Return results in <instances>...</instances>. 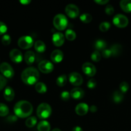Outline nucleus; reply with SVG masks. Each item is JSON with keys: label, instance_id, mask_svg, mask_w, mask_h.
<instances>
[{"label": "nucleus", "instance_id": "obj_26", "mask_svg": "<svg viewBox=\"0 0 131 131\" xmlns=\"http://www.w3.org/2000/svg\"><path fill=\"white\" fill-rule=\"evenodd\" d=\"M67 83V76L65 74H62V75H60L58 77V78L56 80V83L59 86H64L66 85Z\"/></svg>", "mask_w": 131, "mask_h": 131}, {"label": "nucleus", "instance_id": "obj_32", "mask_svg": "<svg viewBox=\"0 0 131 131\" xmlns=\"http://www.w3.org/2000/svg\"><path fill=\"white\" fill-rule=\"evenodd\" d=\"M91 59L95 62H98L101 60V54L98 51H94L91 55Z\"/></svg>", "mask_w": 131, "mask_h": 131}, {"label": "nucleus", "instance_id": "obj_27", "mask_svg": "<svg viewBox=\"0 0 131 131\" xmlns=\"http://www.w3.org/2000/svg\"><path fill=\"white\" fill-rule=\"evenodd\" d=\"M37 122V120L36 118V117L35 116H31L27 118V120H26L25 124L26 125V127H28V128H32L35 125H36Z\"/></svg>", "mask_w": 131, "mask_h": 131}, {"label": "nucleus", "instance_id": "obj_44", "mask_svg": "<svg viewBox=\"0 0 131 131\" xmlns=\"http://www.w3.org/2000/svg\"><path fill=\"white\" fill-rule=\"evenodd\" d=\"M30 2H31L30 0H21L20 1L21 3L24 5H28L29 3H30Z\"/></svg>", "mask_w": 131, "mask_h": 131}, {"label": "nucleus", "instance_id": "obj_2", "mask_svg": "<svg viewBox=\"0 0 131 131\" xmlns=\"http://www.w3.org/2000/svg\"><path fill=\"white\" fill-rule=\"evenodd\" d=\"M40 74L38 70L33 67H28L24 69L21 74V79L24 84L33 85L38 82Z\"/></svg>", "mask_w": 131, "mask_h": 131}, {"label": "nucleus", "instance_id": "obj_38", "mask_svg": "<svg viewBox=\"0 0 131 131\" xmlns=\"http://www.w3.org/2000/svg\"><path fill=\"white\" fill-rule=\"evenodd\" d=\"M105 13H106V14L109 15H113V13H114V8H113V6H112L111 5H107L106 7H105Z\"/></svg>", "mask_w": 131, "mask_h": 131}, {"label": "nucleus", "instance_id": "obj_35", "mask_svg": "<svg viewBox=\"0 0 131 131\" xmlns=\"http://www.w3.org/2000/svg\"><path fill=\"white\" fill-rule=\"evenodd\" d=\"M60 98L64 101H67L70 99V93L68 91H64L60 93Z\"/></svg>", "mask_w": 131, "mask_h": 131}, {"label": "nucleus", "instance_id": "obj_4", "mask_svg": "<svg viewBox=\"0 0 131 131\" xmlns=\"http://www.w3.org/2000/svg\"><path fill=\"white\" fill-rule=\"evenodd\" d=\"M51 114V107L48 104L42 103L37 109V115L39 118H48Z\"/></svg>", "mask_w": 131, "mask_h": 131}, {"label": "nucleus", "instance_id": "obj_9", "mask_svg": "<svg viewBox=\"0 0 131 131\" xmlns=\"http://www.w3.org/2000/svg\"><path fill=\"white\" fill-rule=\"evenodd\" d=\"M66 15L70 18H75L79 15V8L74 4H69L65 8Z\"/></svg>", "mask_w": 131, "mask_h": 131}, {"label": "nucleus", "instance_id": "obj_33", "mask_svg": "<svg viewBox=\"0 0 131 131\" xmlns=\"http://www.w3.org/2000/svg\"><path fill=\"white\" fill-rule=\"evenodd\" d=\"M129 88V85L125 81H123L119 84V90L122 93H125Z\"/></svg>", "mask_w": 131, "mask_h": 131}, {"label": "nucleus", "instance_id": "obj_23", "mask_svg": "<svg viewBox=\"0 0 131 131\" xmlns=\"http://www.w3.org/2000/svg\"><path fill=\"white\" fill-rule=\"evenodd\" d=\"M34 48L37 52L42 53L46 51V45L42 41L37 40L35 42Z\"/></svg>", "mask_w": 131, "mask_h": 131}, {"label": "nucleus", "instance_id": "obj_37", "mask_svg": "<svg viewBox=\"0 0 131 131\" xmlns=\"http://www.w3.org/2000/svg\"><path fill=\"white\" fill-rule=\"evenodd\" d=\"M101 55H102L103 57L105 58H109L110 56H112V53L110 49H105L104 51H102Z\"/></svg>", "mask_w": 131, "mask_h": 131}, {"label": "nucleus", "instance_id": "obj_8", "mask_svg": "<svg viewBox=\"0 0 131 131\" xmlns=\"http://www.w3.org/2000/svg\"><path fill=\"white\" fill-rule=\"evenodd\" d=\"M38 69L42 73L49 74L53 70L54 66L52 63L48 60H42L38 64Z\"/></svg>", "mask_w": 131, "mask_h": 131}, {"label": "nucleus", "instance_id": "obj_31", "mask_svg": "<svg viewBox=\"0 0 131 131\" xmlns=\"http://www.w3.org/2000/svg\"><path fill=\"white\" fill-rule=\"evenodd\" d=\"M110 27V24L109 22H103L99 26L100 30L102 32H106L109 30Z\"/></svg>", "mask_w": 131, "mask_h": 131}, {"label": "nucleus", "instance_id": "obj_46", "mask_svg": "<svg viewBox=\"0 0 131 131\" xmlns=\"http://www.w3.org/2000/svg\"><path fill=\"white\" fill-rule=\"evenodd\" d=\"M52 131H61V130H60L59 129H58V128H55V129H54Z\"/></svg>", "mask_w": 131, "mask_h": 131}, {"label": "nucleus", "instance_id": "obj_28", "mask_svg": "<svg viewBox=\"0 0 131 131\" xmlns=\"http://www.w3.org/2000/svg\"><path fill=\"white\" fill-rule=\"evenodd\" d=\"M65 36L67 40H68L69 41H73L76 38L77 35H76V33L74 31L69 29L68 30H66V31Z\"/></svg>", "mask_w": 131, "mask_h": 131}, {"label": "nucleus", "instance_id": "obj_42", "mask_svg": "<svg viewBox=\"0 0 131 131\" xmlns=\"http://www.w3.org/2000/svg\"><path fill=\"white\" fill-rule=\"evenodd\" d=\"M95 2L99 5H105L109 3V0H95Z\"/></svg>", "mask_w": 131, "mask_h": 131}, {"label": "nucleus", "instance_id": "obj_12", "mask_svg": "<svg viewBox=\"0 0 131 131\" xmlns=\"http://www.w3.org/2000/svg\"><path fill=\"white\" fill-rule=\"evenodd\" d=\"M9 56L10 58L13 62L16 63H19L23 61V54L22 52L19 51V49H14L11 50L9 54Z\"/></svg>", "mask_w": 131, "mask_h": 131}, {"label": "nucleus", "instance_id": "obj_19", "mask_svg": "<svg viewBox=\"0 0 131 131\" xmlns=\"http://www.w3.org/2000/svg\"><path fill=\"white\" fill-rule=\"evenodd\" d=\"M110 50L111 51L112 56H114V57H116V56H119L121 54L123 49H122V46L120 44L115 43L110 47Z\"/></svg>", "mask_w": 131, "mask_h": 131}, {"label": "nucleus", "instance_id": "obj_17", "mask_svg": "<svg viewBox=\"0 0 131 131\" xmlns=\"http://www.w3.org/2000/svg\"><path fill=\"white\" fill-rule=\"evenodd\" d=\"M4 98L7 101H12L15 97V92L10 86H7L5 88L3 93Z\"/></svg>", "mask_w": 131, "mask_h": 131}, {"label": "nucleus", "instance_id": "obj_20", "mask_svg": "<svg viewBox=\"0 0 131 131\" xmlns=\"http://www.w3.org/2000/svg\"><path fill=\"white\" fill-rule=\"evenodd\" d=\"M120 7L125 12H131V1L130 0H121L119 3Z\"/></svg>", "mask_w": 131, "mask_h": 131}, {"label": "nucleus", "instance_id": "obj_36", "mask_svg": "<svg viewBox=\"0 0 131 131\" xmlns=\"http://www.w3.org/2000/svg\"><path fill=\"white\" fill-rule=\"evenodd\" d=\"M6 83H7V80H6V78L3 75H0V91L2 90L4 87H5V86L6 85Z\"/></svg>", "mask_w": 131, "mask_h": 131}, {"label": "nucleus", "instance_id": "obj_13", "mask_svg": "<svg viewBox=\"0 0 131 131\" xmlns=\"http://www.w3.org/2000/svg\"><path fill=\"white\" fill-rule=\"evenodd\" d=\"M65 40V37L60 32L55 33L53 35L52 41L53 44L57 47H60L63 45Z\"/></svg>", "mask_w": 131, "mask_h": 131}, {"label": "nucleus", "instance_id": "obj_40", "mask_svg": "<svg viewBox=\"0 0 131 131\" xmlns=\"http://www.w3.org/2000/svg\"><path fill=\"white\" fill-rule=\"evenodd\" d=\"M7 31V26L6 24L3 22L0 21V35H3Z\"/></svg>", "mask_w": 131, "mask_h": 131}, {"label": "nucleus", "instance_id": "obj_7", "mask_svg": "<svg viewBox=\"0 0 131 131\" xmlns=\"http://www.w3.org/2000/svg\"><path fill=\"white\" fill-rule=\"evenodd\" d=\"M0 72L5 78H12L14 75V70L11 65L8 63L3 62L0 65Z\"/></svg>", "mask_w": 131, "mask_h": 131}, {"label": "nucleus", "instance_id": "obj_39", "mask_svg": "<svg viewBox=\"0 0 131 131\" xmlns=\"http://www.w3.org/2000/svg\"><path fill=\"white\" fill-rule=\"evenodd\" d=\"M96 81L95 79H91L90 80H89V81L87 82V86L90 89H92V88H95L96 87Z\"/></svg>", "mask_w": 131, "mask_h": 131}, {"label": "nucleus", "instance_id": "obj_3", "mask_svg": "<svg viewBox=\"0 0 131 131\" xmlns=\"http://www.w3.org/2000/svg\"><path fill=\"white\" fill-rule=\"evenodd\" d=\"M53 23L56 29L59 31H62L65 29L68 26V20L66 15L64 14H59L54 17Z\"/></svg>", "mask_w": 131, "mask_h": 131}, {"label": "nucleus", "instance_id": "obj_29", "mask_svg": "<svg viewBox=\"0 0 131 131\" xmlns=\"http://www.w3.org/2000/svg\"><path fill=\"white\" fill-rule=\"evenodd\" d=\"M92 15L87 13L82 14V15H80V19L81 20V21L84 23H89L92 20Z\"/></svg>", "mask_w": 131, "mask_h": 131}, {"label": "nucleus", "instance_id": "obj_16", "mask_svg": "<svg viewBox=\"0 0 131 131\" xmlns=\"http://www.w3.org/2000/svg\"><path fill=\"white\" fill-rule=\"evenodd\" d=\"M89 111L88 105L85 103H80L76 106L75 112L80 116H83L86 115Z\"/></svg>", "mask_w": 131, "mask_h": 131}, {"label": "nucleus", "instance_id": "obj_15", "mask_svg": "<svg viewBox=\"0 0 131 131\" xmlns=\"http://www.w3.org/2000/svg\"><path fill=\"white\" fill-rule=\"evenodd\" d=\"M84 91L80 88H74L71 90L70 96L73 99L79 100L84 97Z\"/></svg>", "mask_w": 131, "mask_h": 131}, {"label": "nucleus", "instance_id": "obj_22", "mask_svg": "<svg viewBox=\"0 0 131 131\" xmlns=\"http://www.w3.org/2000/svg\"><path fill=\"white\" fill-rule=\"evenodd\" d=\"M94 47L98 51H104L107 47V43L101 39H98L95 41Z\"/></svg>", "mask_w": 131, "mask_h": 131}, {"label": "nucleus", "instance_id": "obj_30", "mask_svg": "<svg viewBox=\"0 0 131 131\" xmlns=\"http://www.w3.org/2000/svg\"><path fill=\"white\" fill-rule=\"evenodd\" d=\"M9 109L6 104L0 103V116H6L8 114Z\"/></svg>", "mask_w": 131, "mask_h": 131}, {"label": "nucleus", "instance_id": "obj_21", "mask_svg": "<svg viewBox=\"0 0 131 131\" xmlns=\"http://www.w3.org/2000/svg\"><path fill=\"white\" fill-rule=\"evenodd\" d=\"M50 128L51 127H50V124L45 120L41 121L37 125L38 131H50Z\"/></svg>", "mask_w": 131, "mask_h": 131}, {"label": "nucleus", "instance_id": "obj_24", "mask_svg": "<svg viewBox=\"0 0 131 131\" xmlns=\"http://www.w3.org/2000/svg\"><path fill=\"white\" fill-rule=\"evenodd\" d=\"M113 100L116 104L120 103L123 100V94L120 91H115L113 94Z\"/></svg>", "mask_w": 131, "mask_h": 131}, {"label": "nucleus", "instance_id": "obj_14", "mask_svg": "<svg viewBox=\"0 0 131 131\" xmlns=\"http://www.w3.org/2000/svg\"><path fill=\"white\" fill-rule=\"evenodd\" d=\"M63 57H64V54L62 51L59 49H55L51 52V61H53L54 63H60L61 62L62 60H63Z\"/></svg>", "mask_w": 131, "mask_h": 131}, {"label": "nucleus", "instance_id": "obj_43", "mask_svg": "<svg viewBox=\"0 0 131 131\" xmlns=\"http://www.w3.org/2000/svg\"><path fill=\"white\" fill-rule=\"evenodd\" d=\"M89 110H90V111H91V113H95L97 111V107H96V106H95V105H92V106H91V107H89Z\"/></svg>", "mask_w": 131, "mask_h": 131}, {"label": "nucleus", "instance_id": "obj_41", "mask_svg": "<svg viewBox=\"0 0 131 131\" xmlns=\"http://www.w3.org/2000/svg\"><path fill=\"white\" fill-rule=\"evenodd\" d=\"M17 120V116L15 115H10V116H8L6 118V121L9 123H14Z\"/></svg>", "mask_w": 131, "mask_h": 131}, {"label": "nucleus", "instance_id": "obj_34", "mask_svg": "<svg viewBox=\"0 0 131 131\" xmlns=\"http://www.w3.org/2000/svg\"><path fill=\"white\" fill-rule=\"evenodd\" d=\"M1 42L4 46H8L11 43V38L8 35H4L1 38Z\"/></svg>", "mask_w": 131, "mask_h": 131}, {"label": "nucleus", "instance_id": "obj_6", "mask_svg": "<svg viewBox=\"0 0 131 131\" xmlns=\"http://www.w3.org/2000/svg\"><path fill=\"white\" fill-rule=\"evenodd\" d=\"M113 24L118 28H125L128 24V19L123 14H117L113 18Z\"/></svg>", "mask_w": 131, "mask_h": 131}, {"label": "nucleus", "instance_id": "obj_1", "mask_svg": "<svg viewBox=\"0 0 131 131\" xmlns=\"http://www.w3.org/2000/svg\"><path fill=\"white\" fill-rule=\"evenodd\" d=\"M15 116L21 118H27L33 112V106L26 101H20L17 102L14 107Z\"/></svg>", "mask_w": 131, "mask_h": 131}, {"label": "nucleus", "instance_id": "obj_5", "mask_svg": "<svg viewBox=\"0 0 131 131\" xmlns=\"http://www.w3.org/2000/svg\"><path fill=\"white\" fill-rule=\"evenodd\" d=\"M17 44L20 48L23 49H28L33 46V40L30 36H23L19 38Z\"/></svg>", "mask_w": 131, "mask_h": 131}, {"label": "nucleus", "instance_id": "obj_10", "mask_svg": "<svg viewBox=\"0 0 131 131\" xmlns=\"http://www.w3.org/2000/svg\"><path fill=\"white\" fill-rule=\"evenodd\" d=\"M69 81L71 84L75 86H80L83 83V78L82 75L78 73L73 72L69 74Z\"/></svg>", "mask_w": 131, "mask_h": 131}, {"label": "nucleus", "instance_id": "obj_45", "mask_svg": "<svg viewBox=\"0 0 131 131\" xmlns=\"http://www.w3.org/2000/svg\"><path fill=\"white\" fill-rule=\"evenodd\" d=\"M72 131H83V130H82V129L80 127L76 126L73 128V130H72Z\"/></svg>", "mask_w": 131, "mask_h": 131}, {"label": "nucleus", "instance_id": "obj_25", "mask_svg": "<svg viewBox=\"0 0 131 131\" xmlns=\"http://www.w3.org/2000/svg\"><path fill=\"white\" fill-rule=\"evenodd\" d=\"M35 89L39 93H45L47 91V87L44 83L42 82H38L35 86Z\"/></svg>", "mask_w": 131, "mask_h": 131}, {"label": "nucleus", "instance_id": "obj_11", "mask_svg": "<svg viewBox=\"0 0 131 131\" xmlns=\"http://www.w3.org/2000/svg\"><path fill=\"white\" fill-rule=\"evenodd\" d=\"M82 71L86 75L89 77H92L95 75L96 72V69L95 65L91 63H84L82 65Z\"/></svg>", "mask_w": 131, "mask_h": 131}, {"label": "nucleus", "instance_id": "obj_18", "mask_svg": "<svg viewBox=\"0 0 131 131\" xmlns=\"http://www.w3.org/2000/svg\"><path fill=\"white\" fill-rule=\"evenodd\" d=\"M24 61L28 65H32L35 60V54L32 51H28L24 54Z\"/></svg>", "mask_w": 131, "mask_h": 131}]
</instances>
